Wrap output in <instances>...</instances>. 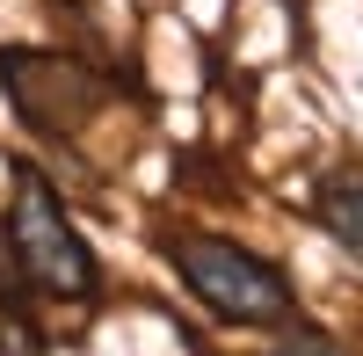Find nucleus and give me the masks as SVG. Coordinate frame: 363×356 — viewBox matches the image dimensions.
Wrapping results in <instances>:
<instances>
[{"label":"nucleus","mask_w":363,"mask_h":356,"mask_svg":"<svg viewBox=\"0 0 363 356\" xmlns=\"http://www.w3.org/2000/svg\"><path fill=\"white\" fill-rule=\"evenodd\" d=\"M8 255L29 291L44 299H95L102 291V262L87 247V233L66 218L58 189L37 167H15V196H8Z\"/></svg>","instance_id":"f257e3e1"},{"label":"nucleus","mask_w":363,"mask_h":356,"mask_svg":"<svg viewBox=\"0 0 363 356\" xmlns=\"http://www.w3.org/2000/svg\"><path fill=\"white\" fill-rule=\"evenodd\" d=\"M167 262H174V277L189 284L218 320H233V328H277V320L298 313L291 277L269 255L240 247V240H218V233H174Z\"/></svg>","instance_id":"f03ea898"},{"label":"nucleus","mask_w":363,"mask_h":356,"mask_svg":"<svg viewBox=\"0 0 363 356\" xmlns=\"http://www.w3.org/2000/svg\"><path fill=\"white\" fill-rule=\"evenodd\" d=\"M0 87H8V102L29 131H44V138H66L80 131L87 116H95L102 102V87L87 80V66H73V58H58V51H0Z\"/></svg>","instance_id":"7ed1b4c3"},{"label":"nucleus","mask_w":363,"mask_h":356,"mask_svg":"<svg viewBox=\"0 0 363 356\" xmlns=\"http://www.w3.org/2000/svg\"><path fill=\"white\" fill-rule=\"evenodd\" d=\"M313 211H320V226H327V240L363 262V182H356V174H335V182L313 196Z\"/></svg>","instance_id":"20e7f679"},{"label":"nucleus","mask_w":363,"mask_h":356,"mask_svg":"<svg viewBox=\"0 0 363 356\" xmlns=\"http://www.w3.org/2000/svg\"><path fill=\"white\" fill-rule=\"evenodd\" d=\"M0 356H44V342H37V328L15 313V306H0Z\"/></svg>","instance_id":"39448f33"},{"label":"nucleus","mask_w":363,"mask_h":356,"mask_svg":"<svg viewBox=\"0 0 363 356\" xmlns=\"http://www.w3.org/2000/svg\"><path fill=\"white\" fill-rule=\"evenodd\" d=\"M277 335H284V356H342L320 328H306V320H277Z\"/></svg>","instance_id":"423d86ee"}]
</instances>
